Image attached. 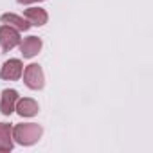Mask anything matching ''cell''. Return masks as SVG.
Instances as JSON below:
<instances>
[{
  "label": "cell",
  "instance_id": "obj_1",
  "mask_svg": "<svg viewBox=\"0 0 153 153\" xmlns=\"http://www.w3.org/2000/svg\"><path fill=\"white\" fill-rule=\"evenodd\" d=\"M43 135V128L38 123H20L13 126V139L20 146H33Z\"/></svg>",
  "mask_w": 153,
  "mask_h": 153
},
{
  "label": "cell",
  "instance_id": "obj_2",
  "mask_svg": "<svg viewBox=\"0 0 153 153\" xmlns=\"http://www.w3.org/2000/svg\"><path fill=\"white\" fill-rule=\"evenodd\" d=\"M24 83L31 90H42L45 87V74L38 63H31L24 68Z\"/></svg>",
  "mask_w": 153,
  "mask_h": 153
},
{
  "label": "cell",
  "instance_id": "obj_3",
  "mask_svg": "<svg viewBox=\"0 0 153 153\" xmlns=\"http://www.w3.org/2000/svg\"><path fill=\"white\" fill-rule=\"evenodd\" d=\"M20 42H22L20 31H16V29L11 27V25H6V24L0 25V47H2L4 52L13 51L15 47L20 45Z\"/></svg>",
  "mask_w": 153,
  "mask_h": 153
},
{
  "label": "cell",
  "instance_id": "obj_4",
  "mask_svg": "<svg viewBox=\"0 0 153 153\" xmlns=\"http://www.w3.org/2000/svg\"><path fill=\"white\" fill-rule=\"evenodd\" d=\"M22 74H24V63L18 58H9L0 68V78L4 81H16L22 78Z\"/></svg>",
  "mask_w": 153,
  "mask_h": 153
},
{
  "label": "cell",
  "instance_id": "obj_5",
  "mask_svg": "<svg viewBox=\"0 0 153 153\" xmlns=\"http://www.w3.org/2000/svg\"><path fill=\"white\" fill-rule=\"evenodd\" d=\"M16 101H18V92L15 88H6L0 96V112H2V115H11L15 112Z\"/></svg>",
  "mask_w": 153,
  "mask_h": 153
},
{
  "label": "cell",
  "instance_id": "obj_6",
  "mask_svg": "<svg viewBox=\"0 0 153 153\" xmlns=\"http://www.w3.org/2000/svg\"><path fill=\"white\" fill-rule=\"evenodd\" d=\"M42 47H43V42L38 36H27L25 40L20 42V52L24 58H34L42 51Z\"/></svg>",
  "mask_w": 153,
  "mask_h": 153
},
{
  "label": "cell",
  "instance_id": "obj_7",
  "mask_svg": "<svg viewBox=\"0 0 153 153\" xmlns=\"http://www.w3.org/2000/svg\"><path fill=\"white\" fill-rule=\"evenodd\" d=\"M15 148L13 139V124L0 123V153H9Z\"/></svg>",
  "mask_w": 153,
  "mask_h": 153
},
{
  "label": "cell",
  "instance_id": "obj_8",
  "mask_svg": "<svg viewBox=\"0 0 153 153\" xmlns=\"http://www.w3.org/2000/svg\"><path fill=\"white\" fill-rule=\"evenodd\" d=\"M15 112L20 115V117H34L38 112H40V106L34 99L31 97H18L16 101V106H15Z\"/></svg>",
  "mask_w": 153,
  "mask_h": 153
},
{
  "label": "cell",
  "instance_id": "obj_9",
  "mask_svg": "<svg viewBox=\"0 0 153 153\" xmlns=\"http://www.w3.org/2000/svg\"><path fill=\"white\" fill-rule=\"evenodd\" d=\"M24 18L34 27H43L49 22V15L42 7H29V9H25L24 11Z\"/></svg>",
  "mask_w": 153,
  "mask_h": 153
},
{
  "label": "cell",
  "instance_id": "obj_10",
  "mask_svg": "<svg viewBox=\"0 0 153 153\" xmlns=\"http://www.w3.org/2000/svg\"><path fill=\"white\" fill-rule=\"evenodd\" d=\"M0 22L6 24V25L15 27L16 31H29V29H31V24H29L24 16L15 15V13H4L2 16H0Z\"/></svg>",
  "mask_w": 153,
  "mask_h": 153
},
{
  "label": "cell",
  "instance_id": "obj_11",
  "mask_svg": "<svg viewBox=\"0 0 153 153\" xmlns=\"http://www.w3.org/2000/svg\"><path fill=\"white\" fill-rule=\"evenodd\" d=\"M18 4L22 6H27V4H36V2H43V0H16Z\"/></svg>",
  "mask_w": 153,
  "mask_h": 153
}]
</instances>
